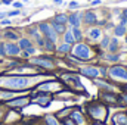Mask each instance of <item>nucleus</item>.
<instances>
[{"instance_id":"f257e3e1","label":"nucleus","mask_w":127,"mask_h":125,"mask_svg":"<svg viewBox=\"0 0 127 125\" xmlns=\"http://www.w3.org/2000/svg\"><path fill=\"white\" fill-rule=\"evenodd\" d=\"M74 55L77 58H81V59H89L90 58V50L86 44H77L74 47Z\"/></svg>"},{"instance_id":"f03ea898","label":"nucleus","mask_w":127,"mask_h":125,"mask_svg":"<svg viewBox=\"0 0 127 125\" xmlns=\"http://www.w3.org/2000/svg\"><path fill=\"white\" fill-rule=\"evenodd\" d=\"M6 85L15 87V88H22L28 85V78H9L6 80Z\"/></svg>"},{"instance_id":"7ed1b4c3","label":"nucleus","mask_w":127,"mask_h":125,"mask_svg":"<svg viewBox=\"0 0 127 125\" xmlns=\"http://www.w3.org/2000/svg\"><path fill=\"white\" fill-rule=\"evenodd\" d=\"M38 28H40V31L46 35V38L52 40L53 43L56 41V32H55V30H53L50 25H47V24H40V27H38Z\"/></svg>"},{"instance_id":"20e7f679","label":"nucleus","mask_w":127,"mask_h":125,"mask_svg":"<svg viewBox=\"0 0 127 125\" xmlns=\"http://www.w3.org/2000/svg\"><path fill=\"white\" fill-rule=\"evenodd\" d=\"M111 74H112L114 77H120V78L127 80V71L124 69V68H121V66H115V68H112V69H111Z\"/></svg>"},{"instance_id":"39448f33","label":"nucleus","mask_w":127,"mask_h":125,"mask_svg":"<svg viewBox=\"0 0 127 125\" xmlns=\"http://www.w3.org/2000/svg\"><path fill=\"white\" fill-rule=\"evenodd\" d=\"M4 49H6V53H7V55H12V56H16V55L19 53V46H16V44H13V43L6 44Z\"/></svg>"},{"instance_id":"423d86ee","label":"nucleus","mask_w":127,"mask_h":125,"mask_svg":"<svg viewBox=\"0 0 127 125\" xmlns=\"http://www.w3.org/2000/svg\"><path fill=\"white\" fill-rule=\"evenodd\" d=\"M68 21H69V24H71L74 28H78V27H80V21H81V13H74V15H71V16L68 18Z\"/></svg>"},{"instance_id":"0eeeda50","label":"nucleus","mask_w":127,"mask_h":125,"mask_svg":"<svg viewBox=\"0 0 127 125\" xmlns=\"http://www.w3.org/2000/svg\"><path fill=\"white\" fill-rule=\"evenodd\" d=\"M81 74H84V75H87V77H97L99 75V71L96 69V68H83L81 69Z\"/></svg>"},{"instance_id":"6e6552de","label":"nucleus","mask_w":127,"mask_h":125,"mask_svg":"<svg viewBox=\"0 0 127 125\" xmlns=\"http://www.w3.org/2000/svg\"><path fill=\"white\" fill-rule=\"evenodd\" d=\"M64 40H65V43H66V44H72V43L75 41V38H74V35H72V31H66V32H65Z\"/></svg>"},{"instance_id":"1a4fd4ad","label":"nucleus","mask_w":127,"mask_h":125,"mask_svg":"<svg viewBox=\"0 0 127 125\" xmlns=\"http://www.w3.org/2000/svg\"><path fill=\"white\" fill-rule=\"evenodd\" d=\"M84 21H86L87 24H93V22L96 21L95 13H92V12H86V15H84Z\"/></svg>"},{"instance_id":"9d476101","label":"nucleus","mask_w":127,"mask_h":125,"mask_svg":"<svg viewBox=\"0 0 127 125\" xmlns=\"http://www.w3.org/2000/svg\"><path fill=\"white\" fill-rule=\"evenodd\" d=\"M32 62L38 63V65H41V66H46V68H50V66H52V62H50V61H44V59H34Z\"/></svg>"},{"instance_id":"9b49d317","label":"nucleus","mask_w":127,"mask_h":125,"mask_svg":"<svg viewBox=\"0 0 127 125\" xmlns=\"http://www.w3.org/2000/svg\"><path fill=\"white\" fill-rule=\"evenodd\" d=\"M28 47H31V43H30V40H27V38H22L21 41H19V49H28Z\"/></svg>"},{"instance_id":"f8f14e48","label":"nucleus","mask_w":127,"mask_h":125,"mask_svg":"<svg viewBox=\"0 0 127 125\" xmlns=\"http://www.w3.org/2000/svg\"><path fill=\"white\" fill-rule=\"evenodd\" d=\"M52 28L55 30L56 34H58V32H64V31H65L64 25H62V24H58V22H53V24H52Z\"/></svg>"},{"instance_id":"ddd939ff","label":"nucleus","mask_w":127,"mask_h":125,"mask_svg":"<svg viewBox=\"0 0 127 125\" xmlns=\"http://www.w3.org/2000/svg\"><path fill=\"white\" fill-rule=\"evenodd\" d=\"M126 34V27L124 25H118L117 28H115V35L117 37H121V35H124Z\"/></svg>"},{"instance_id":"4468645a","label":"nucleus","mask_w":127,"mask_h":125,"mask_svg":"<svg viewBox=\"0 0 127 125\" xmlns=\"http://www.w3.org/2000/svg\"><path fill=\"white\" fill-rule=\"evenodd\" d=\"M89 35H90V38L96 40V38H99V37H100V30H97V28H95V30H90Z\"/></svg>"},{"instance_id":"2eb2a0df","label":"nucleus","mask_w":127,"mask_h":125,"mask_svg":"<svg viewBox=\"0 0 127 125\" xmlns=\"http://www.w3.org/2000/svg\"><path fill=\"white\" fill-rule=\"evenodd\" d=\"M66 21H68V18H66L65 15H62V13H61V15H58V16L55 18V22H58V24H62V25L66 22Z\"/></svg>"},{"instance_id":"dca6fc26","label":"nucleus","mask_w":127,"mask_h":125,"mask_svg":"<svg viewBox=\"0 0 127 125\" xmlns=\"http://www.w3.org/2000/svg\"><path fill=\"white\" fill-rule=\"evenodd\" d=\"M117 47H118V40H117V38H114V40L111 41V44H109V50H111V52H115V50H117Z\"/></svg>"},{"instance_id":"f3484780","label":"nucleus","mask_w":127,"mask_h":125,"mask_svg":"<svg viewBox=\"0 0 127 125\" xmlns=\"http://www.w3.org/2000/svg\"><path fill=\"white\" fill-rule=\"evenodd\" d=\"M44 46H46L47 50H53V41H52V40L46 38V40H44Z\"/></svg>"},{"instance_id":"a211bd4d","label":"nucleus","mask_w":127,"mask_h":125,"mask_svg":"<svg viewBox=\"0 0 127 125\" xmlns=\"http://www.w3.org/2000/svg\"><path fill=\"white\" fill-rule=\"evenodd\" d=\"M72 35H74L75 40H81V31H80L78 28H74V30H72Z\"/></svg>"},{"instance_id":"6ab92c4d","label":"nucleus","mask_w":127,"mask_h":125,"mask_svg":"<svg viewBox=\"0 0 127 125\" xmlns=\"http://www.w3.org/2000/svg\"><path fill=\"white\" fill-rule=\"evenodd\" d=\"M69 46H71V44H66V43H65V44H62L61 47H58V50H59V52H62V53H65V52H68V50H69Z\"/></svg>"},{"instance_id":"aec40b11","label":"nucleus","mask_w":127,"mask_h":125,"mask_svg":"<svg viewBox=\"0 0 127 125\" xmlns=\"http://www.w3.org/2000/svg\"><path fill=\"white\" fill-rule=\"evenodd\" d=\"M4 37H6V38H10V40H16V38H18L15 32H4Z\"/></svg>"},{"instance_id":"412c9836","label":"nucleus","mask_w":127,"mask_h":125,"mask_svg":"<svg viewBox=\"0 0 127 125\" xmlns=\"http://www.w3.org/2000/svg\"><path fill=\"white\" fill-rule=\"evenodd\" d=\"M35 50L32 49V47H28V49H25V53H24V56H30V55H32Z\"/></svg>"},{"instance_id":"4be33fe9","label":"nucleus","mask_w":127,"mask_h":125,"mask_svg":"<svg viewBox=\"0 0 127 125\" xmlns=\"http://www.w3.org/2000/svg\"><path fill=\"white\" fill-rule=\"evenodd\" d=\"M108 46H109V38L105 37V38L102 40V47H108Z\"/></svg>"},{"instance_id":"5701e85b","label":"nucleus","mask_w":127,"mask_h":125,"mask_svg":"<svg viewBox=\"0 0 127 125\" xmlns=\"http://www.w3.org/2000/svg\"><path fill=\"white\" fill-rule=\"evenodd\" d=\"M4 55H6V49L3 44H0V56H4Z\"/></svg>"},{"instance_id":"b1692460","label":"nucleus","mask_w":127,"mask_h":125,"mask_svg":"<svg viewBox=\"0 0 127 125\" xmlns=\"http://www.w3.org/2000/svg\"><path fill=\"white\" fill-rule=\"evenodd\" d=\"M47 124H49V125H58L56 122H55V119H53V118H50V116L47 118Z\"/></svg>"},{"instance_id":"393cba45","label":"nucleus","mask_w":127,"mask_h":125,"mask_svg":"<svg viewBox=\"0 0 127 125\" xmlns=\"http://www.w3.org/2000/svg\"><path fill=\"white\" fill-rule=\"evenodd\" d=\"M69 7H71V9H75V7H78V3H77V1H71V3H69Z\"/></svg>"},{"instance_id":"a878e982","label":"nucleus","mask_w":127,"mask_h":125,"mask_svg":"<svg viewBox=\"0 0 127 125\" xmlns=\"http://www.w3.org/2000/svg\"><path fill=\"white\" fill-rule=\"evenodd\" d=\"M7 15H9V16H16V15H19V12H18V10H13V12H9Z\"/></svg>"},{"instance_id":"bb28decb","label":"nucleus","mask_w":127,"mask_h":125,"mask_svg":"<svg viewBox=\"0 0 127 125\" xmlns=\"http://www.w3.org/2000/svg\"><path fill=\"white\" fill-rule=\"evenodd\" d=\"M13 6H15V7H22V4H21L19 1H15V3H13Z\"/></svg>"},{"instance_id":"cd10ccee","label":"nucleus","mask_w":127,"mask_h":125,"mask_svg":"<svg viewBox=\"0 0 127 125\" xmlns=\"http://www.w3.org/2000/svg\"><path fill=\"white\" fill-rule=\"evenodd\" d=\"M7 24H10V21H9V19H4V21H1V25H7Z\"/></svg>"},{"instance_id":"c85d7f7f","label":"nucleus","mask_w":127,"mask_h":125,"mask_svg":"<svg viewBox=\"0 0 127 125\" xmlns=\"http://www.w3.org/2000/svg\"><path fill=\"white\" fill-rule=\"evenodd\" d=\"M53 1H55L56 4H62V0H53Z\"/></svg>"},{"instance_id":"c756f323","label":"nucleus","mask_w":127,"mask_h":125,"mask_svg":"<svg viewBox=\"0 0 127 125\" xmlns=\"http://www.w3.org/2000/svg\"><path fill=\"white\" fill-rule=\"evenodd\" d=\"M99 3H100L99 0H93V3H92V4H95V6H96V4H99Z\"/></svg>"},{"instance_id":"7c9ffc66","label":"nucleus","mask_w":127,"mask_h":125,"mask_svg":"<svg viewBox=\"0 0 127 125\" xmlns=\"http://www.w3.org/2000/svg\"><path fill=\"white\" fill-rule=\"evenodd\" d=\"M3 3H4V4H10V0H4Z\"/></svg>"}]
</instances>
